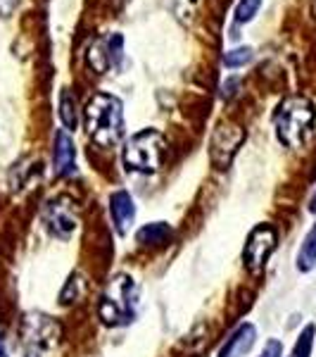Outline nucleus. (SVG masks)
I'll use <instances>...</instances> for the list:
<instances>
[{
  "instance_id": "1",
  "label": "nucleus",
  "mask_w": 316,
  "mask_h": 357,
  "mask_svg": "<svg viewBox=\"0 0 316 357\" xmlns=\"http://www.w3.org/2000/svg\"><path fill=\"white\" fill-rule=\"evenodd\" d=\"M141 307V291L134 276L119 272L107 281L97 305V317L107 326H129L136 321Z\"/></svg>"
},
{
  "instance_id": "2",
  "label": "nucleus",
  "mask_w": 316,
  "mask_h": 357,
  "mask_svg": "<svg viewBox=\"0 0 316 357\" xmlns=\"http://www.w3.org/2000/svg\"><path fill=\"white\" fill-rule=\"evenodd\" d=\"M86 129L93 143L102 148H112L124 136V105L117 96L95 93L86 105Z\"/></svg>"
},
{
  "instance_id": "3",
  "label": "nucleus",
  "mask_w": 316,
  "mask_h": 357,
  "mask_svg": "<svg viewBox=\"0 0 316 357\" xmlns=\"http://www.w3.org/2000/svg\"><path fill=\"white\" fill-rule=\"evenodd\" d=\"M314 124H316V110H314L312 100H307V98H302V96L285 98L274 114L276 136L288 148L304 146L307 138L312 136Z\"/></svg>"
},
{
  "instance_id": "4",
  "label": "nucleus",
  "mask_w": 316,
  "mask_h": 357,
  "mask_svg": "<svg viewBox=\"0 0 316 357\" xmlns=\"http://www.w3.org/2000/svg\"><path fill=\"white\" fill-rule=\"evenodd\" d=\"M164 136L157 129H143L134 134L124 146V165L136 174H155L162 167Z\"/></svg>"
},
{
  "instance_id": "5",
  "label": "nucleus",
  "mask_w": 316,
  "mask_h": 357,
  "mask_svg": "<svg viewBox=\"0 0 316 357\" xmlns=\"http://www.w3.org/2000/svg\"><path fill=\"white\" fill-rule=\"evenodd\" d=\"M43 224L55 238L69 241L74 236L79 227V217H77V207H74L72 198L67 195H57L43 207Z\"/></svg>"
},
{
  "instance_id": "6",
  "label": "nucleus",
  "mask_w": 316,
  "mask_h": 357,
  "mask_svg": "<svg viewBox=\"0 0 316 357\" xmlns=\"http://www.w3.org/2000/svg\"><path fill=\"white\" fill-rule=\"evenodd\" d=\"M276 250V231L269 224H260L255 227L245 241L243 248V262L250 272H262L267 260L271 257V252Z\"/></svg>"
},
{
  "instance_id": "7",
  "label": "nucleus",
  "mask_w": 316,
  "mask_h": 357,
  "mask_svg": "<svg viewBox=\"0 0 316 357\" xmlns=\"http://www.w3.org/2000/svg\"><path fill=\"white\" fill-rule=\"evenodd\" d=\"M243 141H245V131L240 129V126H235V124L216 126L214 134H212V143H210L212 165H214L216 169H226Z\"/></svg>"
},
{
  "instance_id": "8",
  "label": "nucleus",
  "mask_w": 316,
  "mask_h": 357,
  "mask_svg": "<svg viewBox=\"0 0 316 357\" xmlns=\"http://www.w3.org/2000/svg\"><path fill=\"white\" fill-rule=\"evenodd\" d=\"M22 336L24 341L36 350H48L53 348L60 338V326L53 317L43 312H29L24 317V324H22Z\"/></svg>"
},
{
  "instance_id": "9",
  "label": "nucleus",
  "mask_w": 316,
  "mask_h": 357,
  "mask_svg": "<svg viewBox=\"0 0 316 357\" xmlns=\"http://www.w3.org/2000/svg\"><path fill=\"white\" fill-rule=\"evenodd\" d=\"M124 55V38L122 33H112L107 38H100L88 48V65L97 74H105L110 67H117Z\"/></svg>"
},
{
  "instance_id": "10",
  "label": "nucleus",
  "mask_w": 316,
  "mask_h": 357,
  "mask_svg": "<svg viewBox=\"0 0 316 357\" xmlns=\"http://www.w3.org/2000/svg\"><path fill=\"white\" fill-rule=\"evenodd\" d=\"M53 169L57 176H69V174H74V169H77V148H74V141L69 138L65 129H60L55 134Z\"/></svg>"
},
{
  "instance_id": "11",
  "label": "nucleus",
  "mask_w": 316,
  "mask_h": 357,
  "mask_svg": "<svg viewBox=\"0 0 316 357\" xmlns=\"http://www.w3.org/2000/svg\"><path fill=\"white\" fill-rule=\"evenodd\" d=\"M110 217L119 236L129 234L131 224L136 220V203H134V198H131V193L114 191L110 195Z\"/></svg>"
},
{
  "instance_id": "12",
  "label": "nucleus",
  "mask_w": 316,
  "mask_h": 357,
  "mask_svg": "<svg viewBox=\"0 0 316 357\" xmlns=\"http://www.w3.org/2000/svg\"><path fill=\"white\" fill-rule=\"evenodd\" d=\"M257 341V329L252 324H240L231 336L226 338V343L221 345L216 357H245L252 350V345Z\"/></svg>"
},
{
  "instance_id": "13",
  "label": "nucleus",
  "mask_w": 316,
  "mask_h": 357,
  "mask_svg": "<svg viewBox=\"0 0 316 357\" xmlns=\"http://www.w3.org/2000/svg\"><path fill=\"white\" fill-rule=\"evenodd\" d=\"M171 227L166 222H152V224H145L143 229H138L136 234V241L141 245H148V248H159L164 245L166 241H171Z\"/></svg>"
},
{
  "instance_id": "14",
  "label": "nucleus",
  "mask_w": 316,
  "mask_h": 357,
  "mask_svg": "<svg viewBox=\"0 0 316 357\" xmlns=\"http://www.w3.org/2000/svg\"><path fill=\"white\" fill-rule=\"evenodd\" d=\"M60 122L65 126V131H74L79 126L77 98L69 93V89H62V93H60Z\"/></svg>"
},
{
  "instance_id": "15",
  "label": "nucleus",
  "mask_w": 316,
  "mask_h": 357,
  "mask_svg": "<svg viewBox=\"0 0 316 357\" xmlns=\"http://www.w3.org/2000/svg\"><path fill=\"white\" fill-rule=\"evenodd\" d=\"M314 264H316V222L309 229V234L304 236L300 252H297V269L300 272H309V269H314Z\"/></svg>"
},
{
  "instance_id": "16",
  "label": "nucleus",
  "mask_w": 316,
  "mask_h": 357,
  "mask_svg": "<svg viewBox=\"0 0 316 357\" xmlns=\"http://www.w3.org/2000/svg\"><path fill=\"white\" fill-rule=\"evenodd\" d=\"M84 291H86V281H84V276L74 272V274L67 279L65 289H62V293H60V303H62V305H69V303L79 301V298L84 296Z\"/></svg>"
},
{
  "instance_id": "17",
  "label": "nucleus",
  "mask_w": 316,
  "mask_h": 357,
  "mask_svg": "<svg viewBox=\"0 0 316 357\" xmlns=\"http://www.w3.org/2000/svg\"><path fill=\"white\" fill-rule=\"evenodd\" d=\"M314 324H307L302 329V333L297 336L295 348H292L290 357H312V348H314Z\"/></svg>"
},
{
  "instance_id": "18",
  "label": "nucleus",
  "mask_w": 316,
  "mask_h": 357,
  "mask_svg": "<svg viewBox=\"0 0 316 357\" xmlns=\"http://www.w3.org/2000/svg\"><path fill=\"white\" fill-rule=\"evenodd\" d=\"M250 60H252V48H235V50H231V53L223 55V65L231 67V69L245 67Z\"/></svg>"
},
{
  "instance_id": "19",
  "label": "nucleus",
  "mask_w": 316,
  "mask_h": 357,
  "mask_svg": "<svg viewBox=\"0 0 316 357\" xmlns=\"http://www.w3.org/2000/svg\"><path fill=\"white\" fill-rule=\"evenodd\" d=\"M262 0H240L238 8H235V22H250L252 17L257 15V10H260Z\"/></svg>"
},
{
  "instance_id": "20",
  "label": "nucleus",
  "mask_w": 316,
  "mask_h": 357,
  "mask_svg": "<svg viewBox=\"0 0 316 357\" xmlns=\"http://www.w3.org/2000/svg\"><path fill=\"white\" fill-rule=\"evenodd\" d=\"M260 357H283V343L276 341V338L267 341V345H264V350H262Z\"/></svg>"
},
{
  "instance_id": "21",
  "label": "nucleus",
  "mask_w": 316,
  "mask_h": 357,
  "mask_svg": "<svg viewBox=\"0 0 316 357\" xmlns=\"http://www.w3.org/2000/svg\"><path fill=\"white\" fill-rule=\"evenodd\" d=\"M19 0H0V17H13Z\"/></svg>"
},
{
  "instance_id": "22",
  "label": "nucleus",
  "mask_w": 316,
  "mask_h": 357,
  "mask_svg": "<svg viewBox=\"0 0 316 357\" xmlns=\"http://www.w3.org/2000/svg\"><path fill=\"white\" fill-rule=\"evenodd\" d=\"M0 357H10V355H8V348H5V343H3V341H0Z\"/></svg>"
},
{
  "instance_id": "23",
  "label": "nucleus",
  "mask_w": 316,
  "mask_h": 357,
  "mask_svg": "<svg viewBox=\"0 0 316 357\" xmlns=\"http://www.w3.org/2000/svg\"><path fill=\"white\" fill-rule=\"evenodd\" d=\"M309 207H312V210H316V193H314V198H312V205H309Z\"/></svg>"
},
{
  "instance_id": "24",
  "label": "nucleus",
  "mask_w": 316,
  "mask_h": 357,
  "mask_svg": "<svg viewBox=\"0 0 316 357\" xmlns=\"http://www.w3.org/2000/svg\"><path fill=\"white\" fill-rule=\"evenodd\" d=\"M314 10H316V5H314Z\"/></svg>"
}]
</instances>
